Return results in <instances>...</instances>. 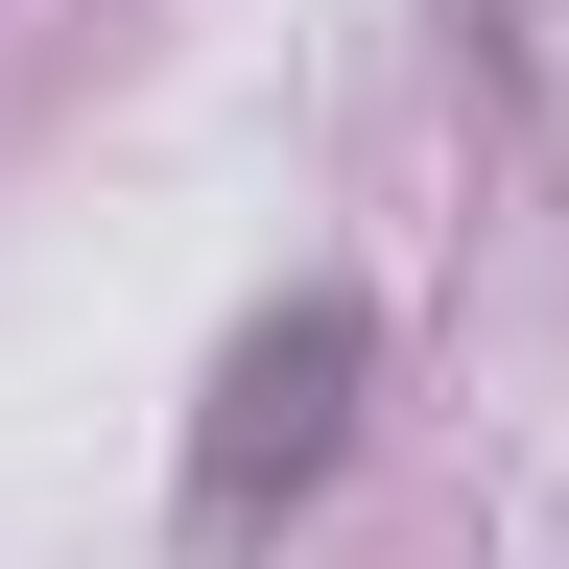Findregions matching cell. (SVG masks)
<instances>
[{
	"label": "cell",
	"mask_w": 569,
	"mask_h": 569,
	"mask_svg": "<svg viewBox=\"0 0 569 569\" xmlns=\"http://www.w3.org/2000/svg\"><path fill=\"white\" fill-rule=\"evenodd\" d=\"M356 403H380V309H356V284H284V309H238V332H213V380H190L167 546H190V569H261V546L332 498Z\"/></svg>",
	"instance_id": "1"
}]
</instances>
